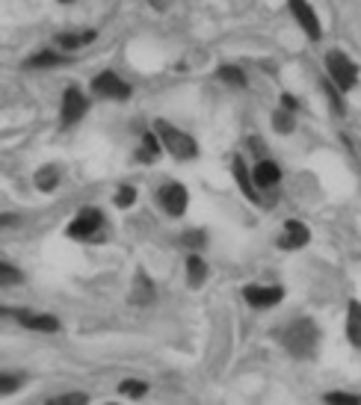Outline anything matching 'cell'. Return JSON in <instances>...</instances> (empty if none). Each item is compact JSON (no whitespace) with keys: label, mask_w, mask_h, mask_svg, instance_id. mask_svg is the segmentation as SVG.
Segmentation results:
<instances>
[{"label":"cell","mask_w":361,"mask_h":405,"mask_svg":"<svg viewBox=\"0 0 361 405\" xmlns=\"http://www.w3.org/2000/svg\"><path fill=\"white\" fill-rule=\"evenodd\" d=\"M275 340L291 352L293 358H314L317 346H320V328L314 319L299 317V319H291L284 328H278Z\"/></svg>","instance_id":"1"},{"label":"cell","mask_w":361,"mask_h":405,"mask_svg":"<svg viewBox=\"0 0 361 405\" xmlns=\"http://www.w3.org/2000/svg\"><path fill=\"white\" fill-rule=\"evenodd\" d=\"M154 133L160 137L163 142V151L172 154L175 160H181V163H187V160H195L199 157V142H195L193 133L187 130H181V128H175V124L169 121H163V119H154Z\"/></svg>","instance_id":"2"},{"label":"cell","mask_w":361,"mask_h":405,"mask_svg":"<svg viewBox=\"0 0 361 405\" xmlns=\"http://www.w3.org/2000/svg\"><path fill=\"white\" fill-rule=\"evenodd\" d=\"M104 228H107V219L101 207H80L75 213V219L66 225V237L77 243H89V240H101Z\"/></svg>","instance_id":"3"},{"label":"cell","mask_w":361,"mask_h":405,"mask_svg":"<svg viewBox=\"0 0 361 405\" xmlns=\"http://www.w3.org/2000/svg\"><path fill=\"white\" fill-rule=\"evenodd\" d=\"M326 75L344 95H349V92L358 86V66L340 48L326 50Z\"/></svg>","instance_id":"4"},{"label":"cell","mask_w":361,"mask_h":405,"mask_svg":"<svg viewBox=\"0 0 361 405\" xmlns=\"http://www.w3.org/2000/svg\"><path fill=\"white\" fill-rule=\"evenodd\" d=\"M89 92L95 98H101V101H128L133 95V86L125 77H119L116 71L107 68V71H98V75L92 77Z\"/></svg>","instance_id":"5"},{"label":"cell","mask_w":361,"mask_h":405,"mask_svg":"<svg viewBox=\"0 0 361 405\" xmlns=\"http://www.w3.org/2000/svg\"><path fill=\"white\" fill-rule=\"evenodd\" d=\"M86 110H89V95L80 86H66L63 92V101H59V124L63 128H75V124L86 116Z\"/></svg>","instance_id":"6"},{"label":"cell","mask_w":361,"mask_h":405,"mask_svg":"<svg viewBox=\"0 0 361 405\" xmlns=\"http://www.w3.org/2000/svg\"><path fill=\"white\" fill-rule=\"evenodd\" d=\"M157 204L163 207V213H166V216H172V219H181V216L187 213V204H190L187 186L178 184V181L163 184L157 190Z\"/></svg>","instance_id":"7"},{"label":"cell","mask_w":361,"mask_h":405,"mask_svg":"<svg viewBox=\"0 0 361 405\" xmlns=\"http://www.w3.org/2000/svg\"><path fill=\"white\" fill-rule=\"evenodd\" d=\"M287 9H291L293 21L299 24V30L311 39V41H320L323 39V24H320V15L317 9L308 3V0H287Z\"/></svg>","instance_id":"8"},{"label":"cell","mask_w":361,"mask_h":405,"mask_svg":"<svg viewBox=\"0 0 361 405\" xmlns=\"http://www.w3.org/2000/svg\"><path fill=\"white\" fill-rule=\"evenodd\" d=\"M243 299H246V305L255 310H270L284 299V290L278 284H246Z\"/></svg>","instance_id":"9"},{"label":"cell","mask_w":361,"mask_h":405,"mask_svg":"<svg viewBox=\"0 0 361 405\" xmlns=\"http://www.w3.org/2000/svg\"><path fill=\"white\" fill-rule=\"evenodd\" d=\"M311 243V228L299 219H287L282 225V231H278V240L275 246L282 248V252H296V248H305Z\"/></svg>","instance_id":"10"},{"label":"cell","mask_w":361,"mask_h":405,"mask_svg":"<svg viewBox=\"0 0 361 405\" xmlns=\"http://www.w3.org/2000/svg\"><path fill=\"white\" fill-rule=\"evenodd\" d=\"M18 326L27 328V331H36V335H57L59 328V319L50 317V314H36V310H18L15 314Z\"/></svg>","instance_id":"11"},{"label":"cell","mask_w":361,"mask_h":405,"mask_svg":"<svg viewBox=\"0 0 361 405\" xmlns=\"http://www.w3.org/2000/svg\"><path fill=\"white\" fill-rule=\"evenodd\" d=\"M252 178L257 184V190H275V186L282 184V166L273 157H261L252 166Z\"/></svg>","instance_id":"12"},{"label":"cell","mask_w":361,"mask_h":405,"mask_svg":"<svg viewBox=\"0 0 361 405\" xmlns=\"http://www.w3.org/2000/svg\"><path fill=\"white\" fill-rule=\"evenodd\" d=\"M59 66H68V54H63L59 48H42V50H36L33 57L24 59V68H30V71H50Z\"/></svg>","instance_id":"13"},{"label":"cell","mask_w":361,"mask_h":405,"mask_svg":"<svg viewBox=\"0 0 361 405\" xmlns=\"http://www.w3.org/2000/svg\"><path fill=\"white\" fill-rule=\"evenodd\" d=\"M231 175H234V181H237V186H240V192L246 195V199H249L252 204H261V190H257L252 172L246 169L243 157H234V160H231Z\"/></svg>","instance_id":"14"},{"label":"cell","mask_w":361,"mask_h":405,"mask_svg":"<svg viewBox=\"0 0 361 405\" xmlns=\"http://www.w3.org/2000/svg\"><path fill=\"white\" fill-rule=\"evenodd\" d=\"M95 39H98V30H80V33L68 30V33L54 36V45L63 50V54H75V50H80V48H89Z\"/></svg>","instance_id":"15"},{"label":"cell","mask_w":361,"mask_h":405,"mask_svg":"<svg viewBox=\"0 0 361 405\" xmlns=\"http://www.w3.org/2000/svg\"><path fill=\"white\" fill-rule=\"evenodd\" d=\"M154 299H157V287H154L148 273L137 269V275H133V284H130V302L139 305V308H146V305L154 302Z\"/></svg>","instance_id":"16"},{"label":"cell","mask_w":361,"mask_h":405,"mask_svg":"<svg viewBox=\"0 0 361 405\" xmlns=\"http://www.w3.org/2000/svg\"><path fill=\"white\" fill-rule=\"evenodd\" d=\"M184 275H187V284H190L193 290H199L204 281H208L211 266H208V261H204L199 252H190L187 261H184Z\"/></svg>","instance_id":"17"},{"label":"cell","mask_w":361,"mask_h":405,"mask_svg":"<svg viewBox=\"0 0 361 405\" xmlns=\"http://www.w3.org/2000/svg\"><path fill=\"white\" fill-rule=\"evenodd\" d=\"M59 181H63V172H59L57 163L39 166V172H36V178H33V184H36L39 192H54L57 186H59Z\"/></svg>","instance_id":"18"},{"label":"cell","mask_w":361,"mask_h":405,"mask_svg":"<svg viewBox=\"0 0 361 405\" xmlns=\"http://www.w3.org/2000/svg\"><path fill=\"white\" fill-rule=\"evenodd\" d=\"M160 154H163V142H160V137L151 128V130L142 133V142H139V148H137V160L139 163H154Z\"/></svg>","instance_id":"19"},{"label":"cell","mask_w":361,"mask_h":405,"mask_svg":"<svg viewBox=\"0 0 361 405\" xmlns=\"http://www.w3.org/2000/svg\"><path fill=\"white\" fill-rule=\"evenodd\" d=\"M347 340L355 349H361V302L347 305Z\"/></svg>","instance_id":"20"},{"label":"cell","mask_w":361,"mask_h":405,"mask_svg":"<svg viewBox=\"0 0 361 405\" xmlns=\"http://www.w3.org/2000/svg\"><path fill=\"white\" fill-rule=\"evenodd\" d=\"M216 77H219L222 83H228V86H234V89H246V86H249V80H246V71L240 66H228V62L216 68Z\"/></svg>","instance_id":"21"},{"label":"cell","mask_w":361,"mask_h":405,"mask_svg":"<svg viewBox=\"0 0 361 405\" xmlns=\"http://www.w3.org/2000/svg\"><path fill=\"white\" fill-rule=\"evenodd\" d=\"M273 130L282 133V137H291V133L296 130V112L278 107V110L273 112Z\"/></svg>","instance_id":"22"},{"label":"cell","mask_w":361,"mask_h":405,"mask_svg":"<svg viewBox=\"0 0 361 405\" xmlns=\"http://www.w3.org/2000/svg\"><path fill=\"white\" fill-rule=\"evenodd\" d=\"M119 397H128V399H142L148 393V382L142 379H121L119 382Z\"/></svg>","instance_id":"23"},{"label":"cell","mask_w":361,"mask_h":405,"mask_svg":"<svg viewBox=\"0 0 361 405\" xmlns=\"http://www.w3.org/2000/svg\"><path fill=\"white\" fill-rule=\"evenodd\" d=\"M137 199H139V190H137V186L121 184L119 190H116V195H113V204H116L119 210H130V207L137 204Z\"/></svg>","instance_id":"24"},{"label":"cell","mask_w":361,"mask_h":405,"mask_svg":"<svg viewBox=\"0 0 361 405\" xmlns=\"http://www.w3.org/2000/svg\"><path fill=\"white\" fill-rule=\"evenodd\" d=\"M323 92H326L329 107H332V110L338 112V116H344V112H347V101H344L347 95H344V92H340L332 80H323Z\"/></svg>","instance_id":"25"},{"label":"cell","mask_w":361,"mask_h":405,"mask_svg":"<svg viewBox=\"0 0 361 405\" xmlns=\"http://www.w3.org/2000/svg\"><path fill=\"white\" fill-rule=\"evenodd\" d=\"M21 281H24L21 269H15L9 261H0V287L9 290V287H15V284H21Z\"/></svg>","instance_id":"26"},{"label":"cell","mask_w":361,"mask_h":405,"mask_svg":"<svg viewBox=\"0 0 361 405\" xmlns=\"http://www.w3.org/2000/svg\"><path fill=\"white\" fill-rule=\"evenodd\" d=\"M24 373H3L0 376V397H12L18 388H24Z\"/></svg>","instance_id":"27"},{"label":"cell","mask_w":361,"mask_h":405,"mask_svg":"<svg viewBox=\"0 0 361 405\" xmlns=\"http://www.w3.org/2000/svg\"><path fill=\"white\" fill-rule=\"evenodd\" d=\"M48 402L50 405H84V402H92V399L84 391H68V393H59V397H50Z\"/></svg>","instance_id":"28"},{"label":"cell","mask_w":361,"mask_h":405,"mask_svg":"<svg viewBox=\"0 0 361 405\" xmlns=\"http://www.w3.org/2000/svg\"><path fill=\"white\" fill-rule=\"evenodd\" d=\"M323 399L326 402H335V405H358L361 402L358 393H349V391H329Z\"/></svg>","instance_id":"29"},{"label":"cell","mask_w":361,"mask_h":405,"mask_svg":"<svg viewBox=\"0 0 361 405\" xmlns=\"http://www.w3.org/2000/svg\"><path fill=\"white\" fill-rule=\"evenodd\" d=\"M204 243H208V240H204V231H202V228H195V231H187V234H184V246H190L193 252H199Z\"/></svg>","instance_id":"30"},{"label":"cell","mask_w":361,"mask_h":405,"mask_svg":"<svg viewBox=\"0 0 361 405\" xmlns=\"http://www.w3.org/2000/svg\"><path fill=\"white\" fill-rule=\"evenodd\" d=\"M278 107L291 110V112H299V101L291 95V92H282V98H278Z\"/></svg>","instance_id":"31"},{"label":"cell","mask_w":361,"mask_h":405,"mask_svg":"<svg viewBox=\"0 0 361 405\" xmlns=\"http://www.w3.org/2000/svg\"><path fill=\"white\" fill-rule=\"evenodd\" d=\"M59 3H75V0H59Z\"/></svg>","instance_id":"32"}]
</instances>
